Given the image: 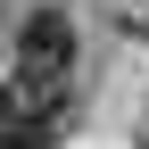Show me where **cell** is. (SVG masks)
Wrapping results in <instances>:
<instances>
[{
  "instance_id": "6da1fadb",
  "label": "cell",
  "mask_w": 149,
  "mask_h": 149,
  "mask_svg": "<svg viewBox=\"0 0 149 149\" xmlns=\"http://www.w3.org/2000/svg\"><path fill=\"white\" fill-rule=\"evenodd\" d=\"M66 66H74V25L58 8L25 17L17 25V83H66Z\"/></svg>"
},
{
  "instance_id": "7a4b0ae2",
  "label": "cell",
  "mask_w": 149,
  "mask_h": 149,
  "mask_svg": "<svg viewBox=\"0 0 149 149\" xmlns=\"http://www.w3.org/2000/svg\"><path fill=\"white\" fill-rule=\"evenodd\" d=\"M0 149H58V124L50 116H25V108L0 91Z\"/></svg>"
},
{
  "instance_id": "3957f363",
  "label": "cell",
  "mask_w": 149,
  "mask_h": 149,
  "mask_svg": "<svg viewBox=\"0 0 149 149\" xmlns=\"http://www.w3.org/2000/svg\"><path fill=\"white\" fill-rule=\"evenodd\" d=\"M141 149H149V141H141Z\"/></svg>"
}]
</instances>
